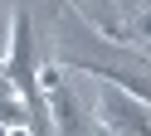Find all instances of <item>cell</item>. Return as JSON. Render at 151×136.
<instances>
[{
    "label": "cell",
    "mask_w": 151,
    "mask_h": 136,
    "mask_svg": "<svg viewBox=\"0 0 151 136\" xmlns=\"http://www.w3.org/2000/svg\"><path fill=\"white\" fill-rule=\"evenodd\" d=\"M98 112H102V131L112 136H151V107L107 78H98Z\"/></svg>",
    "instance_id": "cell-1"
},
{
    "label": "cell",
    "mask_w": 151,
    "mask_h": 136,
    "mask_svg": "<svg viewBox=\"0 0 151 136\" xmlns=\"http://www.w3.org/2000/svg\"><path fill=\"white\" fill-rule=\"evenodd\" d=\"M78 10H83V19L98 24V29H112V24H117V0H78Z\"/></svg>",
    "instance_id": "cell-2"
},
{
    "label": "cell",
    "mask_w": 151,
    "mask_h": 136,
    "mask_svg": "<svg viewBox=\"0 0 151 136\" xmlns=\"http://www.w3.org/2000/svg\"><path fill=\"white\" fill-rule=\"evenodd\" d=\"M15 10H20V5H10V0H0V58H5V49H10V29H15Z\"/></svg>",
    "instance_id": "cell-3"
},
{
    "label": "cell",
    "mask_w": 151,
    "mask_h": 136,
    "mask_svg": "<svg viewBox=\"0 0 151 136\" xmlns=\"http://www.w3.org/2000/svg\"><path fill=\"white\" fill-rule=\"evenodd\" d=\"M137 29H141V34L151 39V10H141V15H137Z\"/></svg>",
    "instance_id": "cell-4"
},
{
    "label": "cell",
    "mask_w": 151,
    "mask_h": 136,
    "mask_svg": "<svg viewBox=\"0 0 151 136\" xmlns=\"http://www.w3.org/2000/svg\"><path fill=\"white\" fill-rule=\"evenodd\" d=\"M146 5H151V0H146Z\"/></svg>",
    "instance_id": "cell-5"
}]
</instances>
